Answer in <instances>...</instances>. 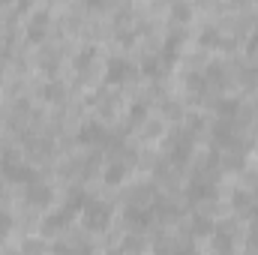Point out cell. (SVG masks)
Here are the masks:
<instances>
[{
  "mask_svg": "<svg viewBox=\"0 0 258 255\" xmlns=\"http://www.w3.org/2000/svg\"><path fill=\"white\" fill-rule=\"evenodd\" d=\"M0 168H3V177H6V180H12V183H27V186H30V183L36 180V171H33L30 165L18 162V156H15L12 150H6V153H3Z\"/></svg>",
  "mask_w": 258,
  "mask_h": 255,
  "instance_id": "6da1fadb",
  "label": "cell"
},
{
  "mask_svg": "<svg viewBox=\"0 0 258 255\" xmlns=\"http://www.w3.org/2000/svg\"><path fill=\"white\" fill-rule=\"evenodd\" d=\"M81 216H84V225H87L90 231H105L108 222H111V207L102 204V201H96V198H90L87 207L81 210Z\"/></svg>",
  "mask_w": 258,
  "mask_h": 255,
  "instance_id": "7a4b0ae2",
  "label": "cell"
},
{
  "mask_svg": "<svg viewBox=\"0 0 258 255\" xmlns=\"http://www.w3.org/2000/svg\"><path fill=\"white\" fill-rule=\"evenodd\" d=\"M78 144H99V147H105V141H111V135H108V129L102 126V123H96V120H90V123H84V126L78 129Z\"/></svg>",
  "mask_w": 258,
  "mask_h": 255,
  "instance_id": "3957f363",
  "label": "cell"
},
{
  "mask_svg": "<svg viewBox=\"0 0 258 255\" xmlns=\"http://www.w3.org/2000/svg\"><path fill=\"white\" fill-rule=\"evenodd\" d=\"M72 216H75V210H69V207H60V210H54V213H48L45 219H42V234L45 237H51V234H57L60 228H66L69 222H72Z\"/></svg>",
  "mask_w": 258,
  "mask_h": 255,
  "instance_id": "277c9868",
  "label": "cell"
},
{
  "mask_svg": "<svg viewBox=\"0 0 258 255\" xmlns=\"http://www.w3.org/2000/svg\"><path fill=\"white\" fill-rule=\"evenodd\" d=\"M135 75V63L126 60V57H111L108 60V69H105V78L111 81V84H120V81H126Z\"/></svg>",
  "mask_w": 258,
  "mask_h": 255,
  "instance_id": "5b68a950",
  "label": "cell"
},
{
  "mask_svg": "<svg viewBox=\"0 0 258 255\" xmlns=\"http://www.w3.org/2000/svg\"><path fill=\"white\" fill-rule=\"evenodd\" d=\"M51 198H54V192H51L48 183L33 180V183L27 186V204H33V207H48V204H51Z\"/></svg>",
  "mask_w": 258,
  "mask_h": 255,
  "instance_id": "8992f818",
  "label": "cell"
},
{
  "mask_svg": "<svg viewBox=\"0 0 258 255\" xmlns=\"http://www.w3.org/2000/svg\"><path fill=\"white\" fill-rule=\"evenodd\" d=\"M153 222V210L144 207H126V225L129 228H147Z\"/></svg>",
  "mask_w": 258,
  "mask_h": 255,
  "instance_id": "52a82bcc",
  "label": "cell"
},
{
  "mask_svg": "<svg viewBox=\"0 0 258 255\" xmlns=\"http://www.w3.org/2000/svg\"><path fill=\"white\" fill-rule=\"evenodd\" d=\"M213 249H216V255H231L234 240H231V231L228 228H216L213 231Z\"/></svg>",
  "mask_w": 258,
  "mask_h": 255,
  "instance_id": "ba28073f",
  "label": "cell"
},
{
  "mask_svg": "<svg viewBox=\"0 0 258 255\" xmlns=\"http://www.w3.org/2000/svg\"><path fill=\"white\" fill-rule=\"evenodd\" d=\"M186 195H189V201H204V198H213V183L198 177V180H192V183H189Z\"/></svg>",
  "mask_w": 258,
  "mask_h": 255,
  "instance_id": "9c48e42d",
  "label": "cell"
},
{
  "mask_svg": "<svg viewBox=\"0 0 258 255\" xmlns=\"http://www.w3.org/2000/svg\"><path fill=\"white\" fill-rule=\"evenodd\" d=\"M129 174V165L123 162V159H117V162H111L108 168H105V183H111V186H117L123 177Z\"/></svg>",
  "mask_w": 258,
  "mask_h": 255,
  "instance_id": "30bf717a",
  "label": "cell"
},
{
  "mask_svg": "<svg viewBox=\"0 0 258 255\" xmlns=\"http://www.w3.org/2000/svg\"><path fill=\"white\" fill-rule=\"evenodd\" d=\"M45 21H48V15H45V12H36V15L30 18V24H27V36L39 42V39L45 36Z\"/></svg>",
  "mask_w": 258,
  "mask_h": 255,
  "instance_id": "8fae6325",
  "label": "cell"
},
{
  "mask_svg": "<svg viewBox=\"0 0 258 255\" xmlns=\"http://www.w3.org/2000/svg\"><path fill=\"white\" fill-rule=\"evenodd\" d=\"M189 156H192V144H189V138L171 147V162H174V165H183V162H186Z\"/></svg>",
  "mask_w": 258,
  "mask_h": 255,
  "instance_id": "7c38bea8",
  "label": "cell"
},
{
  "mask_svg": "<svg viewBox=\"0 0 258 255\" xmlns=\"http://www.w3.org/2000/svg\"><path fill=\"white\" fill-rule=\"evenodd\" d=\"M237 108H240L237 99H219V102H216V114H219L222 120H231V117L237 114Z\"/></svg>",
  "mask_w": 258,
  "mask_h": 255,
  "instance_id": "4fadbf2b",
  "label": "cell"
},
{
  "mask_svg": "<svg viewBox=\"0 0 258 255\" xmlns=\"http://www.w3.org/2000/svg\"><path fill=\"white\" fill-rule=\"evenodd\" d=\"M216 231V225L207 219V216H195L192 219V234L195 237H207V234H213Z\"/></svg>",
  "mask_w": 258,
  "mask_h": 255,
  "instance_id": "5bb4252c",
  "label": "cell"
},
{
  "mask_svg": "<svg viewBox=\"0 0 258 255\" xmlns=\"http://www.w3.org/2000/svg\"><path fill=\"white\" fill-rule=\"evenodd\" d=\"M63 93H66V87L60 84V81H48V84L42 87V96H45L48 102H60V99H63Z\"/></svg>",
  "mask_w": 258,
  "mask_h": 255,
  "instance_id": "9a60e30c",
  "label": "cell"
},
{
  "mask_svg": "<svg viewBox=\"0 0 258 255\" xmlns=\"http://www.w3.org/2000/svg\"><path fill=\"white\" fill-rule=\"evenodd\" d=\"M87 201H90V198H87V195H84L81 189H69V198H66V207L78 213V210H84V207H87Z\"/></svg>",
  "mask_w": 258,
  "mask_h": 255,
  "instance_id": "2e32d148",
  "label": "cell"
},
{
  "mask_svg": "<svg viewBox=\"0 0 258 255\" xmlns=\"http://www.w3.org/2000/svg\"><path fill=\"white\" fill-rule=\"evenodd\" d=\"M177 45H180V33H177V36H168L165 51H162V60H165V63H174V57H177Z\"/></svg>",
  "mask_w": 258,
  "mask_h": 255,
  "instance_id": "e0dca14e",
  "label": "cell"
},
{
  "mask_svg": "<svg viewBox=\"0 0 258 255\" xmlns=\"http://www.w3.org/2000/svg\"><path fill=\"white\" fill-rule=\"evenodd\" d=\"M231 204L237 207V210H246L249 204H252V195L246 189H234V195H231Z\"/></svg>",
  "mask_w": 258,
  "mask_h": 255,
  "instance_id": "ac0fdd59",
  "label": "cell"
},
{
  "mask_svg": "<svg viewBox=\"0 0 258 255\" xmlns=\"http://www.w3.org/2000/svg\"><path fill=\"white\" fill-rule=\"evenodd\" d=\"M93 57H96V48H84V51H81V54L75 57V66H78V69H87Z\"/></svg>",
  "mask_w": 258,
  "mask_h": 255,
  "instance_id": "d6986e66",
  "label": "cell"
},
{
  "mask_svg": "<svg viewBox=\"0 0 258 255\" xmlns=\"http://www.w3.org/2000/svg\"><path fill=\"white\" fill-rule=\"evenodd\" d=\"M171 15H174L177 21H189V15H192V9H189L186 3H177V6H171Z\"/></svg>",
  "mask_w": 258,
  "mask_h": 255,
  "instance_id": "ffe728a7",
  "label": "cell"
},
{
  "mask_svg": "<svg viewBox=\"0 0 258 255\" xmlns=\"http://www.w3.org/2000/svg\"><path fill=\"white\" fill-rule=\"evenodd\" d=\"M171 255H195V243L192 240H183V243H177V246L171 249Z\"/></svg>",
  "mask_w": 258,
  "mask_h": 255,
  "instance_id": "44dd1931",
  "label": "cell"
},
{
  "mask_svg": "<svg viewBox=\"0 0 258 255\" xmlns=\"http://www.w3.org/2000/svg\"><path fill=\"white\" fill-rule=\"evenodd\" d=\"M144 114H147V108H144V105H132V111H129V123H132V126H138Z\"/></svg>",
  "mask_w": 258,
  "mask_h": 255,
  "instance_id": "7402d4cb",
  "label": "cell"
},
{
  "mask_svg": "<svg viewBox=\"0 0 258 255\" xmlns=\"http://www.w3.org/2000/svg\"><path fill=\"white\" fill-rule=\"evenodd\" d=\"M141 69H144V75H159V57H147Z\"/></svg>",
  "mask_w": 258,
  "mask_h": 255,
  "instance_id": "603a6c76",
  "label": "cell"
},
{
  "mask_svg": "<svg viewBox=\"0 0 258 255\" xmlns=\"http://www.w3.org/2000/svg\"><path fill=\"white\" fill-rule=\"evenodd\" d=\"M9 228H12V219H9V213H3V210H0V240L9 234Z\"/></svg>",
  "mask_w": 258,
  "mask_h": 255,
  "instance_id": "cb8c5ba5",
  "label": "cell"
},
{
  "mask_svg": "<svg viewBox=\"0 0 258 255\" xmlns=\"http://www.w3.org/2000/svg\"><path fill=\"white\" fill-rule=\"evenodd\" d=\"M201 42H204V45H210V42H219V33H216L213 27H207V30L201 33Z\"/></svg>",
  "mask_w": 258,
  "mask_h": 255,
  "instance_id": "d4e9b609",
  "label": "cell"
},
{
  "mask_svg": "<svg viewBox=\"0 0 258 255\" xmlns=\"http://www.w3.org/2000/svg\"><path fill=\"white\" fill-rule=\"evenodd\" d=\"M42 66H45V72H54V57L51 54H42Z\"/></svg>",
  "mask_w": 258,
  "mask_h": 255,
  "instance_id": "484cf974",
  "label": "cell"
},
{
  "mask_svg": "<svg viewBox=\"0 0 258 255\" xmlns=\"http://www.w3.org/2000/svg\"><path fill=\"white\" fill-rule=\"evenodd\" d=\"M249 51H258V27L249 33Z\"/></svg>",
  "mask_w": 258,
  "mask_h": 255,
  "instance_id": "4316f807",
  "label": "cell"
},
{
  "mask_svg": "<svg viewBox=\"0 0 258 255\" xmlns=\"http://www.w3.org/2000/svg\"><path fill=\"white\" fill-rule=\"evenodd\" d=\"M6 255H15V252H6Z\"/></svg>",
  "mask_w": 258,
  "mask_h": 255,
  "instance_id": "83f0119b",
  "label": "cell"
},
{
  "mask_svg": "<svg viewBox=\"0 0 258 255\" xmlns=\"http://www.w3.org/2000/svg\"><path fill=\"white\" fill-rule=\"evenodd\" d=\"M0 81H3V75H0Z\"/></svg>",
  "mask_w": 258,
  "mask_h": 255,
  "instance_id": "f1b7e54d",
  "label": "cell"
}]
</instances>
